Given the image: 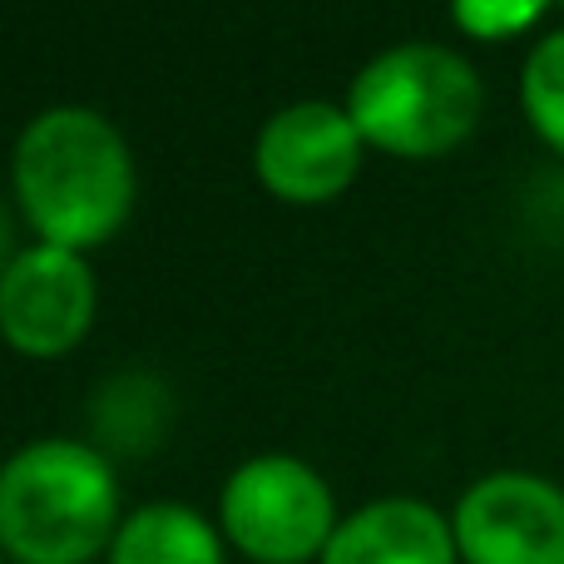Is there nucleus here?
<instances>
[{
    "label": "nucleus",
    "instance_id": "f257e3e1",
    "mask_svg": "<svg viewBox=\"0 0 564 564\" xmlns=\"http://www.w3.org/2000/svg\"><path fill=\"white\" fill-rule=\"evenodd\" d=\"M15 188L45 243L79 253L124 224L134 164L105 115L85 105H55L20 129Z\"/></svg>",
    "mask_w": 564,
    "mask_h": 564
},
{
    "label": "nucleus",
    "instance_id": "f03ea898",
    "mask_svg": "<svg viewBox=\"0 0 564 564\" xmlns=\"http://www.w3.org/2000/svg\"><path fill=\"white\" fill-rule=\"evenodd\" d=\"M119 516V486L95 446L50 436L0 466V545L20 564H85Z\"/></svg>",
    "mask_w": 564,
    "mask_h": 564
},
{
    "label": "nucleus",
    "instance_id": "7ed1b4c3",
    "mask_svg": "<svg viewBox=\"0 0 564 564\" xmlns=\"http://www.w3.org/2000/svg\"><path fill=\"white\" fill-rule=\"evenodd\" d=\"M347 115L361 139L391 154H441L476 129L480 79L456 50L406 40L351 79Z\"/></svg>",
    "mask_w": 564,
    "mask_h": 564
},
{
    "label": "nucleus",
    "instance_id": "20e7f679",
    "mask_svg": "<svg viewBox=\"0 0 564 564\" xmlns=\"http://www.w3.org/2000/svg\"><path fill=\"white\" fill-rule=\"evenodd\" d=\"M224 525L253 560L297 564L332 540V496L297 456H253L224 486Z\"/></svg>",
    "mask_w": 564,
    "mask_h": 564
},
{
    "label": "nucleus",
    "instance_id": "39448f33",
    "mask_svg": "<svg viewBox=\"0 0 564 564\" xmlns=\"http://www.w3.org/2000/svg\"><path fill=\"white\" fill-rule=\"evenodd\" d=\"M456 550L470 564H564V490L500 470L460 496Z\"/></svg>",
    "mask_w": 564,
    "mask_h": 564
},
{
    "label": "nucleus",
    "instance_id": "423d86ee",
    "mask_svg": "<svg viewBox=\"0 0 564 564\" xmlns=\"http://www.w3.org/2000/svg\"><path fill=\"white\" fill-rule=\"evenodd\" d=\"M95 312V278L75 248L35 243L10 258L0 273V332L20 351L55 357L79 332L89 327Z\"/></svg>",
    "mask_w": 564,
    "mask_h": 564
},
{
    "label": "nucleus",
    "instance_id": "0eeeda50",
    "mask_svg": "<svg viewBox=\"0 0 564 564\" xmlns=\"http://www.w3.org/2000/svg\"><path fill=\"white\" fill-rule=\"evenodd\" d=\"M357 124L347 109L327 99H302L278 109L258 134V174L273 194L292 204H317L332 198L357 174Z\"/></svg>",
    "mask_w": 564,
    "mask_h": 564
},
{
    "label": "nucleus",
    "instance_id": "6e6552de",
    "mask_svg": "<svg viewBox=\"0 0 564 564\" xmlns=\"http://www.w3.org/2000/svg\"><path fill=\"white\" fill-rule=\"evenodd\" d=\"M456 530L426 500H371L332 530L322 564H451Z\"/></svg>",
    "mask_w": 564,
    "mask_h": 564
},
{
    "label": "nucleus",
    "instance_id": "1a4fd4ad",
    "mask_svg": "<svg viewBox=\"0 0 564 564\" xmlns=\"http://www.w3.org/2000/svg\"><path fill=\"white\" fill-rule=\"evenodd\" d=\"M109 564H224V550L198 510L159 500L115 530Z\"/></svg>",
    "mask_w": 564,
    "mask_h": 564
},
{
    "label": "nucleus",
    "instance_id": "9d476101",
    "mask_svg": "<svg viewBox=\"0 0 564 564\" xmlns=\"http://www.w3.org/2000/svg\"><path fill=\"white\" fill-rule=\"evenodd\" d=\"M525 109L535 129L564 154V30L545 35L525 59Z\"/></svg>",
    "mask_w": 564,
    "mask_h": 564
},
{
    "label": "nucleus",
    "instance_id": "9b49d317",
    "mask_svg": "<svg viewBox=\"0 0 564 564\" xmlns=\"http://www.w3.org/2000/svg\"><path fill=\"white\" fill-rule=\"evenodd\" d=\"M540 15V6H480V0H460L456 6V20L466 30H476V35H510V30L530 25V20Z\"/></svg>",
    "mask_w": 564,
    "mask_h": 564
}]
</instances>
